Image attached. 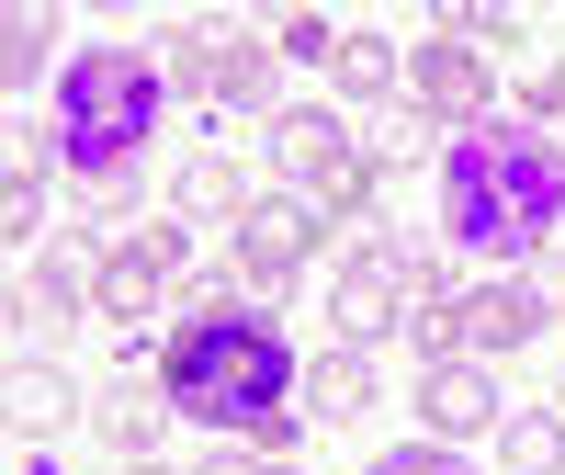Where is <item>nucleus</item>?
<instances>
[{
	"instance_id": "6ab92c4d",
	"label": "nucleus",
	"mask_w": 565,
	"mask_h": 475,
	"mask_svg": "<svg viewBox=\"0 0 565 475\" xmlns=\"http://www.w3.org/2000/svg\"><path fill=\"white\" fill-rule=\"evenodd\" d=\"M340 34H351V23H328V12H271V57L328 68V57H340Z\"/></svg>"
},
{
	"instance_id": "412c9836",
	"label": "nucleus",
	"mask_w": 565,
	"mask_h": 475,
	"mask_svg": "<svg viewBox=\"0 0 565 475\" xmlns=\"http://www.w3.org/2000/svg\"><path fill=\"white\" fill-rule=\"evenodd\" d=\"M57 57V12H12V34H0V68H12V91Z\"/></svg>"
},
{
	"instance_id": "cd10ccee",
	"label": "nucleus",
	"mask_w": 565,
	"mask_h": 475,
	"mask_svg": "<svg viewBox=\"0 0 565 475\" xmlns=\"http://www.w3.org/2000/svg\"><path fill=\"white\" fill-rule=\"evenodd\" d=\"M125 475H181V464H159V453H148V464H125Z\"/></svg>"
},
{
	"instance_id": "b1692460",
	"label": "nucleus",
	"mask_w": 565,
	"mask_h": 475,
	"mask_svg": "<svg viewBox=\"0 0 565 475\" xmlns=\"http://www.w3.org/2000/svg\"><path fill=\"white\" fill-rule=\"evenodd\" d=\"M521 114H565V68H532L521 80Z\"/></svg>"
},
{
	"instance_id": "39448f33",
	"label": "nucleus",
	"mask_w": 565,
	"mask_h": 475,
	"mask_svg": "<svg viewBox=\"0 0 565 475\" xmlns=\"http://www.w3.org/2000/svg\"><path fill=\"white\" fill-rule=\"evenodd\" d=\"M159 68H170V91L181 103H204V114H282L271 91H282V57L271 45H249V34H215V23H181L170 45H159Z\"/></svg>"
},
{
	"instance_id": "f3484780",
	"label": "nucleus",
	"mask_w": 565,
	"mask_h": 475,
	"mask_svg": "<svg viewBox=\"0 0 565 475\" xmlns=\"http://www.w3.org/2000/svg\"><path fill=\"white\" fill-rule=\"evenodd\" d=\"M90 419H103V442H114L125 464H148V453H159V431H170L181 408H170V397H103Z\"/></svg>"
},
{
	"instance_id": "f03ea898",
	"label": "nucleus",
	"mask_w": 565,
	"mask_h": 475,
	"mask_svg": "<svg viewBox=\"0 0 565 475\" xmlns=\"http://www.w3.org/2000/svg\"><path fill=\"white\" fill-rule=\"evenodd\" d=\"M554 226H565V148L543 125H463L441 136V238L463 261H487V272H532L554 250Z\"/></svg>"
},
{
	"instance_id": "ddd939ff",
	"label": "nucleus",
	"mask_w": 565,
	"mask_h": 475,
	"mask_svg": "<svg viewBox=\"0 0 565 475\" xmlns=\"http://www.w3.org/2000/svg\"><path fill=\"white\" fill-rule=\"evenodd\" d=\"M170 215H181V226H238V215H249V170L226 159V148H193L181 181H170Z\"/></svg>"
},
{
	"instance_id": "393cba45",
	"label": "nucleus",
	"mask_w": 565,
	"mask_h": 475,
	"mask_svg": "<svg viewBox=\"0 0 565 475\" xmlns=\"http://www.w3.org/2000/svg\"><path fill=\"white\" fill-rule=\"evenodd\" d=\"M532 272H543V295H554V317H565V250H543Z\"/></svg>"
},
{
	"instance_id": "dca6fc26",
	"label": "nucleus",
	"mask_w": 565,
	"mask_h": 475,
	"mask_svg": "<svg viewBox=\"0 0 565 475\" xmlns=\"http://www.w3.org/2000/svg\"><path fill=\"white\" fill-rule=\"evenodd\" d=\"M498 464L554 475V464H565V408H509V419H498Z\"/></svg>"
},
{
	"instance_id": "aec40b11",
	"label": "nucleus",
	"mask_w": 565,
	"mask_h": 475,
	"mask_svg": "<svg viewBox=\"0 0 565 475\" xmlns=\"http://www.w3.org/2000/svg\"><path fill=\"white\" fill-rule=\"evenodd\" d=\"M407 340L430 351V362H463V295H418L407 306Z\"/></svg>"
},
{
	"instance_id": "2eb2a0df",
	"label": "nucleus",
	"mask_w": 565,
	"mask_h": 475,
	"mask_svg": "<svg viewBox=\"0 0 565 475\" xmlns=\"http://www.w3.org/2000/svg\"><path fill=\"white\" fill-rule=\"evenodd\" d=\"M328 80H340V103H396V91H407V57H396L385 34H340Z\"/></svg>"
},
{
	"instance_id": "20e7f679",
	"label": "nucleus",
	"mask_w": 565,
	"mask_h": 475,
	"mask_svg": "<svg viewBox=\"0 0 565 475\" xmlns=\"http://www.w3.org/2000/svg\"><path fill=\"white\" fill-rule=\"evenodd\" d=\"M441 295V250H407V238H351L340 250V283H328V317L340 340H407V306Z\"/></svg>"
},
{
	"instance_id": "4be33fe9",
	"label": "nucleus",
	"mask_w": 565,
	"mask_h": 475,
	"mask_svg": "<svg viewBox=\"0 0 565 475\" xmlns=\"http://www.w3.org/2000/svg\"><path fill=\"white\" fill-rule=\"evenodd\" d=\"M362 475H476V453H452V442H385V464H362Z\"/></svg>"
},
{
	"instance_id": "9d476101",
	"label": "nucleus",
	"mask_w": 565,
	"mask_h": 475,
	"mask_svg": "<svg viewBox=\"0 0 565 475\" xmlns=\"http://www.w3.org/2000/svg\"><path fill=\"white\" fill-rule=\"evenodd\" d=\"M498 419H509V397L487 386V362H430L418 373V442H498Z\"/></svg>"
},
{
	"instance_id": "f8f14e48",
	"label": "nucleus",
	"mask_w": 565,
	"mask_h": 475,
	"mask_svg": "<svg viewBox=\"0 0 565 475\" xmlns=\"http://www.w3.org/2000/svg\"><path fill=\"white\" fill-rule=\"evenodd\" d=\"M57 170H68L57 136H12V170H0V226H12V250L57 215Z\"/></svg>"
},
{
	"instance_id": "bb28decb",
	"label": "nucleus",
	"mask_w": 565,
	"mask_h": 475,
	"mask_svg": "<svg viewBox=\"0 0 565 475\" xmlns=\"http://www.w3.org/2000/svg\"><path fill=\"white\" fill-rule=\"evenodd\" d=\"M204 475H260V464L249 453H204Z\"/></svg>"
},
{
	"instance_id": "4468645a",
	"label": "nucleus",
	"mask_w": 565,
	"mask_h": 475,
	"mask_svg": "<svg viewBox=\"0 0 565 475\" xmlns=\"http://www.w3.org/2000/svg\"><path fill=\"white\" fill-rule=\"evenodd\" d=\"M90 272H103V261H90V250H68V238H57V250H45L34 261V283H23V317L45 328V340H57V328L90 306Z\"/></svg>"
},
{
	"instance_id": "a211bd4d",
	"label": "nucleus",
	"mask_w": 565,
	"mask_h": 475,
	"mask_svg": "<svg viewBox=\"0 0 565 475\" xmlns=\"http://www.w3.org/2000/svg\"><path fill=\"white\" fill-rule=\"evenodd\" d=\"M68 408H79V397H68V373H57V362H23V373H12V419H23V431H34V442H45V431H57V419H68Z\"/></svg>"
},
{
	"instance_id": "1a4fd4ad",
	"label": "nucleus",
	"mask_w": 565,
	"mask_h": 475,
	"mask_svg": "<svg viewBox=\"0 0 565 475\" xmlns=\"http://www.w3.org/2000/svg\"><path fill=\"white\" fill-rule=\"evenodd\" d=\"M328 204H306V193H282V204H249L238 215V283H295L317 250H328Z\"/></svg>"
},
{
	"instance_id": "7ed1b4c3",
	"label": "nucleus",
	"mask_w": 565,
	"mask_h": 475,
	"mask_svg": "<svg viewBox=\"0 0 565 475\" xmlns=\"http://www.w3.org/2000/svg\"><path fill=\"white\" fill-rule=\"evenodd\" d=\"M159 103H170V68L148 57V45H79V57L57 68V114H45V136H57L68 181L90 193V226H114V204L148 193Z\"/></svg>"
},
{
	"instance_id": "0eeeda50",
	"label": "nucleus",
	"mask_w": 565,
	"mask_h": 475,
	"mask_svg": "<svg viewBox=\"0 0 565 475\" xmlns=\"http://www.w3.org/2000/svg\"><path fill=\"white\" fill-rule=\"evenodd\" d=\"M407 103H418V114H441L452 136H463V125H487V114H498V68H487V45L430 34V45L407 57Z\"/></svg>"
},
{
	"instance_id": "f257e3e1",
	"label": "nucleus",
	"mask_w": 565,
	"mask_h": 475,
	"mask_svg": "<svg viewBox=\"0 0 565 475\" xmlns=\"http://www.w3.org/2000/svg\"><path fill=\"white\" fill-rule=\"evenodd\" d=\"M159 397L193 419L204 442L238 453H295L306 431V362L282 351V328L249 306H193L159 328Z\"/></svg>"
},
{
	"instance_id": "423d86ee",
	"label": "nucleus",
	"mask_w": 565,
	"mask_h": 475,
	"mask_svg": "<svg viewBox=\"0 0 565 475\" xmlns=\"http://www.w3.org/2000/svg\"><path fill=\"white\" fill-rule=\"evenodd\" d=\"M260 170L282 181V193H306V204H328L340 181L362 170V148H351V125L340 114H317V103H295V114H271L260 125Z\"/></svg>"
},
{
	"instance_id": "c85d7f7f",
	"label": "nucleus",
	"mask_w": 565,
	"mask_h": 475,
	"mask_svg": "<svg viewBox=\"0 0 565 475\" xmlns=\"http://www.w3.org/2000/svg\"><path fill=\"white\" fill-rule=\"evenodd\" d=\"M260 475H295V464H260Z\"/></svg>"
},
{
	"instance_id": "a878e982",
	"label": "nucleus",
	"mask_w": 565,
	"mask_h": 475,
	"mask_svg": "<svg viewBox=\"0 0 565 475\" xmlns=\"http://www.w3.org/2000/svg\"><path fill=\"white\" fill-rule=\"evenodd\" d=\"M12 475H57V453H45V442H23V453H12Z\"/></svg>"
},
{
	"instance_id": "9b49d317",
	"label": "nucleus",
	"mask_w": 565,
	"mask_h": 475,
	"mask_svg": "<svg viewBox=\"0 0 565 475\" xmlns=\"http://www.w3.org/2000/svg\"><path fill=\"white\" fill-rule=\"evenodd\" d=\"M373 397H385V373H373L362 340H328V351L306 362V419H317V431H362Z\"/></svg>"
},
{
	"instance_id": "5701e85b",
	"label": "nucleus",
	"mask_w": 565,
	"mask_h": 475,
	"mask_svg": "<svg viewBox=\"0 0 565 475\" xmlns=\"http://www.w3.org/2000/svg\"><path fill=\"white\" fill-rule=\"evenodd\" d=\"M362 159H373V170H407V159H430V114H385Z\"/></svg>"
},
{
	"instance_id": "6e6552de",
	"label": "nucleus",
	"mask_w": 565,
	"mask_h": 475,
	"mask_svg": "<svg viewBox=\"0 0 565 475\" xmlns=\"http://www.w3.org/2000/svg\"><path fill=\"white\" fill-rule=\"evenodd\" d=\"M543 328H554L543 272H487L476 295H463V362H509V351H532Z\"/></svg>"
}]
</instances>
